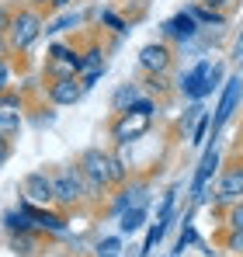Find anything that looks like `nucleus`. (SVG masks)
Segmentation results:
<instances>
[{
	"label": "nucleus",
	"mask_w": 243,
	"mask_h": 257,
	"mask_svg": "<svg viewBox=\"0 0 243 257\" xmlns=\"http://www.w3.org/2000/svg\"><path fill=\"white\" fill-rule=\"evenodd\" d=\"M4 229L7 233H21V229H35V226H32L25 209H18V212H4Z\"/></svg>",
	"instance_id": "nucleus-18"
},
{
	"label": "nucleus",
	"mask_w": 243,
	"mask_h": 257,
	"mask_svg": "<svg viewBox=\"0 0 243 257\" xmlns=\"http://www.w3.org/2000/svg\"><path fill=\"white\" fill-rule=\"evenodd\" d=\"M97 257H118V254H97Z\"/></svg>",
	"instance_id": "nucleus-36"
},
{
	"label": "nucleus",
	"mask_w": 243,
	"mask_h": 257,
	"mask_svg": "<svg viewBox=\"0 0 243 257\" xmlns=\"http://www.w3.org/2000/svg\"><path fill=\"white\" fill-rule=\"evenodd\" d=\"M77 25H80V14L73 11V14H63L59 21H52V25H49L45 32H70V28H77Z\"/></svg>",
	"instance_id": "nucleus-21"
},
{
	"label": "nucleus",
	"mask_w": 243,
	"mask_h": 257,
	"mask_svg": "<svg viewBox=\"0 0 243 257\" xmlns=\"http://www.w3.org/2000/svg\"><path fill=\"white\" fill-rule=\"evenodd\" d=\"M188 14H191V18H195L198 25H226V18H222V14H219L215 7H205V4H198V7H191Z\"/></svg>",
	"instance_id": "nucleus-19"
},
{
	"label": "nucleus",
	"mask_w": 243,
	"mask_h": 257,
	"mask_svg": "<svg viewBox=\"0 0 243 257\" xmlns=\"http://www.w3.org/2000/svg\"><path fill=\"white\" fill-rule=\"evenodd\" d=\"M198 115H202V108L195 104V108H188V118H184V125H191V122H198Z\"/></svg>",
	"instance_id": "nucleus-31"
},
{
	"label": "nucleus",
	"mask_w": 243,
	"mask_h": 257,
	"mask_svg": "<svg viewBox=\"0 0 243 257\" xmlns=\"http://www.w3.org/2000/svg\"><path fill=\"white\" fill-rule=\"evenodd\" d=\"M208 66H212V63H208V59H202V63H198L195 70H188V73L181 77V84H177V87H181V90H184L188 97L202 101L205 94H208V90H205V73H208Z\"/></svg>",
	"instance_id": "nucleus-11"
},
{
	"label": "nucleus",
	"mask_w": 243,
	"mask_h": 257,
	"mask_svg": "<svg viewBox=\"0 0 243 257\" xmlns=\"http://www.w3.org/2000/svg\"><path fill=\"white\" fill-rule=\"evenodd\" d=\"M83 94V84L80 77H56L49 84V101L52 104H77Z\"/></svg>",
	"instance_id": "nucleus-8"
},
{
	"label": "nucleus",
	"mask_w": 243,
	"mask_h": 257,
	"mask_svg": "<svg viewBox=\"0 0 243 257\" xmlns=\"http://www.w3.org/2000/svg\"><path fill=\"white\" fill-rule=\"evenodd\" d=\"M11 18H14V14H11V11L0 4V35H7V28H11Z\"/></svg>",
	"instance_id": "nucleus-29"
},
{
	"label": "nucleus",
	"mask_w": 243,
	"mask_h": 257,
	"mask_svg": "<svg viewBox=\"0 0 243 257\" xmlns=\"http://www.w3.org/2000/svg\"><path fill=\"white\" fill-rule=\"evenodd\" d=\"M229 229H243V202L229 209Z\"/></svg>",
	"instance_id": "nucleus-26"
},
{
	"label": "nucleus",
	"mask_w": 243,
	"mask_h": 257,
	"mask_svg": "<svg viewBox=\"0 0 243 257\" xmlns=\"http://www.w3.org/2000/svg\"><path fill=\"white\" fill-rule=\"evenodd\" d=\"M205 7H222V4H229V0H202Z\"/></svg>",
	"instance_id": "nucleus-34"
},
{
	"label": "nucleus",
	"mask_w": 243,
	"mask_h": 257,
	"mask_svg": "<svg viewBox=\"0 0 243 257\" xmlns=\"http://www.w3.org/2000/svg\"><path fill=\"white\" fill-rule=\"evenodd\" d=\"M215 167H219V153L208 146L202 157V167H198V174H195V202H202L205 198V184H208V177L215 174Z\"/></svg>",
	"instance_id": "nucleus-13"
},
{
	"label": "nucleus",
	"mask_w": 243,
	"mask_h": 257,
	"mask_svg": "<svg viewBox=\"0 0 243 257\" xmlns=\"http://www.w3.org/2000/svg\"><path fill=\"white\" fill-rule=\"evenodd\" d=\"M0 108H4V111H21V94L4 90V94H0Z\"/></svg>",
	"instance_id": "nucleus-24"
},
{
	"label": "nucleus",
	"mask_w": 243,
	"mask_h": 257,
	"mask_svg": "<svg viewBox=\"0 0 243 257\" xmlns=\"http://www.w3.org/2000/svg\"><path fill=\"white\" fill-rule=\"evenodd\" d=\"M11 157V143H7V136H0V164Z\"/></svg>",
	"instance_id": "nucleus-30"
},
{
	"label": "nucleus",
	"mask_w": 243,
	"mask_h": 257,
	"mask_svg": "<svg viewBox=\"0 0 243 257\" xmlns=\"http://www.w3.org/2000/svg\"><path fill=\"white\" fill-rule=\"evenodd\" d=\"M42 32H45L42 14L35 11V7H25V11H18V14L11 18V28H7L4 39H7V45H11V52H28Z\"/></svg>",
	"instance_id": "nucleus-2"
},
{
	"label": "nucleus",
	"mask_w": 243,
	"mask_h": 257,
	"mask_svg": "<svg viewBox=\"0 0 243 257\" xmlns=\"http://www.w3.org/2000/svg\"><path fill=\"white\" fill-rule=\"evenodd\" d=\"M77 171L83 174V184L87 191H101L111 184V153H101V150H87L80 157V167Z\"/></svg>",
	"instance_id": "nucleus-4"
},
{
	"label": "nucleus",
	"mask_w": 243,
	"mask_h": 257,
	"mask_svg": "<svg viewBox=\"0 0 243 257\" xmlns=\"http://www.w3.org/2000/svg\"><path fill=\"white\" fill-rule=\"evenodd\" d=\"M150 125H153V101H150V97H139L129 111H118V118L111 122V139H115L118 146H125V143L146 136Z\"/></svg>",
	"instance_id": "nucleus-1"
},
{
	"label": "nucleus",
	"mask_w": 243,
	"mask_h": 257,
	"mask_svg": "<svg viewBox=\"0 0 243 257\" xmlns=\"http://www.w3.org/2000/svg\"><path fill=\"white\" fill-rule=\"evenodd\" d=\"M21 128V115L18 111H4L0 108V136H14Z\"/></svg>",
	"instance_id": "nucleus-20"
},
{
	"label": "nucleus",
	"mask_w": 243,
	"mask_h": 257,
	"mask_svg": "<svg viewBox=\"0 0 243 257\" xmlns=\"http://www.w3.org/2000/svg\"><path fill=\"white\" fill-rule=\"evenodd\" d=\"M21 195H25L28 205H39V209L52 205V174H45V171L25 174V181H21Z\"/></svg>",
	"instance_id": "nucleus-5"
},
{
	"label": "nucleus",
	"mask_w": 243,
	"mask_h": 257,
	"mask_svg": "<svg viewBox=\"0 0 243 257\" xmlns=\"http://www.w3.org/2000/svg\"><path fill=\"white\" fill-rule=\"evenodd\" d=\"M170 63H174V56H170V45L167 42H150L139 49V66L146 73H167Z\"/></svg>",
	"instance_id": "nucleus-6"
},
{
	"label": "nucleus",
	"mask_w": 243,
	"mask_h": 257,
	"mask_svg": "<svg viewBox=\"0 0 243 257\" xmlns=\"http://www.w3.org/2000/svg\"><path fill=\"white\" fill-rule=\"evenodd\" d=\"M122 250V240L118 236H104L101 243H97V254H118Z\"/></svg>",
	"instance_id": "nucleus-25"
},
{
	"label": "nucleus",
	"mask_w": 243,
	"mask_h": 257,
	"mask_svg": "<svg viewBox=\"0 0 243 257\" xmlns=\"http://www.w3.org/2000/svg\"><path fill=\"white\" fill-rule=\"evenodd\" d=\"M163 35H167V39H177V42H191V39L198 35V21H195L188 11H181V14H174L170 21H163Z\"/></svg>",
	"instance_id": "nucleus-10"
},
{
	"label": "nucleus",
	"mask_w": 243,
	"mask_h": 257,
	"mask_svg": "<svg viewBox=\"0 0 243 257\" xmlns=\"http://www.w3.org/2000/svg\"><path fill=\"white\" fill-rule=\"evenodd\" d=\"M28 4H32V7H42V4H49V0H28Z\"/></svg>",
	"instance_id": "nucleus-35"
},
{
	"label": "nucleus",
	"mask_w": 243,
	"mask_h": 257,
	"mask_svg": "<svg viewBox=\"0 0 243 257\" xmlns=\"http://www.w3.org/2000/svg\"><path fill=\"white\" fill-rule=\"evenodd\" d=\"M208 125H212V118H208V115H198V122H195V128H191V143H195V146H202V143H205Z\"/></svg>",
	"instance_id": "nucleus-23"
},
{
	"label": "nucleus",
	"mask_w": 243,
	"mask_h": 257,
	"mask_svg": "<svg viewBox=\"0 0 243 257\" xmlns=\"http://www.w3.org/2000/svg\"><path fill=\"white\" fill-rule=\"evenodd\" d=\"M11 250L18 257H35L39 254V229H21V233H11Z\"/></svg>",
	"instance_id": "nucleus-14"
},
{
	"label": "nucleus",
	"mask_w": 243,
	"mask_h": 257,
	"mask_svg": "<svg viewBox=\"0 0 243 257\" xmlns=\"http://www.w3.org/2000/svg\"><path fill=\"white\" fill-rule=\"evenodd\" d=\"M83 195H87V184H83V174L77 167H63L59 174H52V202L70 209V205H80Z\"/></svg>",
	"instance_id": "nucleus-3"
},
{
	"label": "nucleus",
	"mask_w": 243,
	"mask_h": 257,
	"mask_svg": "<svg viewBox=\"0 0 243 257\" xmlns=\"http://www.w3.org/2000/svg\"><path fill=\"white\" fill-rule=\"evenodd\" d=\"M97 18H101V21H104V25H108L111 32H118V35H125V32H129V25L122 21V18H118V14H115V11H101Z\"/></svg>",
	"instance_id": "nucleus-22"
},
{
	"label": "nucleus",
	"mask_w": 243,
	"mask_h": 257,
	"mask_svg": "<svg viewBox=\"0 0 243 257\" xmlns=\"http://www.w3.org/2000/svg\"><path fill=\"white\" fill-rule=\"evenodd\" d=\"M146 181H136V184H125L118 195V202H115V212L122 209H146Z\"/></svg>",
	"instance_id": "nucleus-12"
},
{
	"label": "nucleus",
	"mask_w": 243,
	"mask_h": 257,
	"mask_svg": "<svg viewBox=\"0 0 243 257\" xmlns=\"http://www.w3.org/2000/svg\"><path fill=\"white\" fill-rule=\"evenodd\" d=\"M11 87V63L7 59H0V94Z\"/></svg>",
	"instance_id": "nucleus-27"
},
{
	"label": "nucleus",
	"mask_w": 243,
	"mask_h": 257,
	"mask_svg": "<svg viewBox=\"0 0 243 257\" xmlns=\"http://www.w3.org/2000/svg\"><path fill=\"white\" fill-rule=\"evenodd\" d=\"M243 195V167H229V171L219 177V198L222 202H233Z\"/></svg>",
	"instance_id": "nucleus-15"
},
{
	"label": "nucleus",
	"mask_w": 243,
	"mask_h": 257,
	"mask_svg": "<svg viewBox=\"0 0 243 257\" xmlns=\"http://www.w3.org/2000/svg\"><path fill=\"white\" fill-rule=\"evenodd\" d=\"M49 4H52V7H59V11H66V7H70L73 0H49Z\"/></svg>",
	"instance_id": "nucleus-33"
},
{
	"label": "nucleus",
	"mask_w": 243,
	"mask_h": 257,
	"mask_svg": "<svg viewBox=\"0 0 243 257\" xmlns=\"http://www.w3.org/2000/svg\"><path fill=\"white\" fill-rule=\"evenodd\" d=\"M143 219H146V209H122L118 229L122 233H136V229H143Z\"/></svg>",
	"instance_id": "nucleus-17"
},
{
	"label": "nucleus",
	"mask_w": 243,
	"mask_h": 257,
	"mask_svg": "<svg viewBox=\"0 0 243 257\" xmlns=\"http://www.w3.org/2000/svg\"><path fill=\"white\" fill-rule=\"evenodd\" d=\"M7 52H11V45H7V39L0 35V59H7Z\"/></svg>",
	"instance_id": "nucleus-32"
},
{
	"label": "nucleus",
	"mask_w": 243,
	"mask_h": 257,
	"mask_svg": "<svg viewBox=\"0 0 243 257\" xmlns=\"http://www.w3.org/2000/svg\"><path fill=\"white\" fill-rule=\"evenodd\" d=\"M240 77H233V80H226V90H222V101H219V108H215V118H212V136L219 132V128L229 122V115H233V108H236V101H240Z\"/></svg>",
	"instance_id": "nucleus-7"
},
{
	"label": "nucleus",
	"mask_w": 243,
	"mask_h": 257,
	"mask_svg": "<svg viewBox=\"0 0 243 257\" xmlns=\"http://www.w3.org/2000/svg\"><path fill=\"white\" fill-rule=\"evenodd\" d=\"M136 101H139V87L136 84H118V90L111 94V111H115V115H118V111H129Z\"/></svg>",
	"instance_id": "nucleus-16"
},
{
	"label": "nucleus",
	"mask_w": 243,
	"mask_h": 257,
	"mask_svg": "<svg viewBox=\"0 0 243 257\" xmlns=\"http://www.w3.org/2000/svg\"><path fill=\"white\" fill-rule=\"evenodd\" d=\"M25 212H28V219H32L35 229H45V233H52V236H63V233H66V219H63V215L49 212V209H39V205H28V202H25Z\"/></svg>",
	"instance_id": "nucleus-9"
},
{
	"label": "nucleus",
	"mask_w": 243,
	"mask_h": 257,
	"mask_svg": "<svg viewBox=\"0 0 243 257\" xmlns=\"http://www.w3.org/2000/svg\"><path fill=\"white\" fill-rule=\"evenodd\" d=\"M226 243H229V250H236V254H243V229H233Z\"/></svg>",
	"instance_id": "nucleus-28"
}]
</instances>
